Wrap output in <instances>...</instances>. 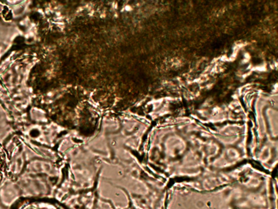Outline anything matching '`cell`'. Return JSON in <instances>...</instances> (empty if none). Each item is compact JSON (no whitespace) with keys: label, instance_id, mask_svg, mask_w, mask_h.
<instances>
[{"label":"cell","instance_id":"obj_1","mask_svg":"<svg viewBox=\"0 0 278 209\" xmlns=\"http://www.w3.org/2000/svg\"><path fill=\"white\" fill-rule=\"evenodd\" d=\"M6 165V157L3 149L0 147V169L3 171Z\"/></svg>","mask_w":278,"mask_h":209},{"label":"cell","instance_id":"obj_2","mask_svg":"<svg viewBox=\"0 0 278 209\" xmlns=\"http://www.w3.org/2000/svg\"><path fill=\"white\" fill-rule=\"evenodd\" d=\"M3 171H2V170L0 169V182H1V181H2V179H3Z\"/></svg>","mask_w":278,"mask_h":209}]
</instances>
